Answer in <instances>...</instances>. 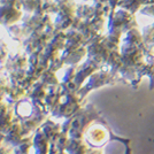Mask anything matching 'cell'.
Instances as JSON below:
<instances>
[{
  "label": "cell",
  "mask_w": 154,
  "mask_h": 154,
  "mask_svg": "<svg viewBox=\"0 0 154 154\" xmlns=\"http://www.w3.org/2000/svg\"><path fill=\"white\" fill-rule=\"evenodd\" d=\"M124 44L131 46H137V47H143L144 44V39H143V33H141L137 28H134L131 30H129L125 33L124 37Z\"/></svg>",
  "instance_id": "6da1fadb"
},
{
  "label": "cell",
  "mask_w": 154,
  "mask_h": 154,
  "mask_svg": "<svg viewBox=\"0 0 154 154\" xmlns=\"http://www.w3.org/2000/svg\"><path fill=\"white\" fill-rule=\"evenodd\" d=\"M140 13L144 14V15H148V16L154 17V4L148 5V6H144L140 9Z\"/></svg>",
  "instance_id": "7a4b0ae2"
}]
</instances>
